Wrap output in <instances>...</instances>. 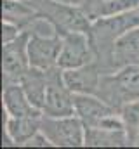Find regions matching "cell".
I'll return each instance as SVG.
<instances>
[{
    "label": "cell",
    "instance_id": "20",
    "mask_svg": "<svg viewBox=\"0 0 139 149\" xmlns=\"http://www.w3.org/2000/svg\"><path fill=\"white\" fill-rule=\"evenodd\" d=\"M84 2H85V0H75V3H77V5H82Z\"/></svg>",
    "mask_w": 139,
    "mask_h": 149
},
{
    "label": "cell",
    "instance_id": "2",
    "mask_svg": "<svg viewBox=\"0 0 139 149\" xmlns=\"http://www.w3.org/2000/svg\"><path fill=\"white\" fill-rule=\"evenodd\" d=\"M37 12L47 17L58 30L59 35L68 31H87L91 30L92 21L85 10L68 0H28Z\"/></svg>",
    "mask_w": 139,
    "mask_h": 149
},
{
    "label": "cell",
    "instance_id": "14",
    "mask_svg": "<svg viewBox=\"0 0 139 149\" xmlns=\"http://www.w3.org/2000/svg\"><path fill=\"white\" fill-rule=\"evenodd\" d=\"M80 7L85 10L89 19L94 21L99 17L115 16V14H122V12L138 9L139 0H85Z\"/></svg>",
    "mask_w": 139,
    "mask_h": 149
},
{
    "label": "cell",
    "instance_id": "8",
    "mask_svg": "<svg viewBox=\"0 0 139 149\" xmlns=\"http://www.w3.org/2000/svg\"><path fill=\"white\" fill-rule=\"evenodd\" d=\"M61 35H30L28 40V59L30 66L49 71L58 66L59 52H61Z\"/></svg>",
    "mask_w": 139,
    "mask_h": 149
},
{
    "label": "cell",
    "instance_id": "13",
    "mask_svg": "<svg viewBox=\"0 0 139 149\" xmlns=\"http://www.w3.org/2000/svg\"><path fill=\"white\" fill-rule=\"evenodd\" d=\"M131 141L125 130L85 127V148H129Z\"/></svg>",
    "mask_w": 139,
    "mask_h": 149
},
{
    "label": "cell",
    "instance_id": "17",
    "mask_svg": "<svg viewBox=\"0 0 139 149\" xmlns=\"http://www.w3.org/2000/svg\"><path fill=\"white\" fill-rule=\"evenodd\" d=\"M122 120H124V127H125V134L131 141V146H138L139 144V101L125 104L122 109Z\"/></svg>",
    "mask_w": 139,
    "mask_h": 149
},
{
    "label": "cell",
    "instance_id": "4",
    "mask_svg": "<svg viewBox=\"0 0 139 149\" xmlns=\"http://www.w3.org/2000/svg\"><path fill=\"white\" fill-rule=\"evenodd\" d=\"M40 132L49 139L52 148H82V146H85V127L77 114H70V116L42 114Z\"/></svg>",
    "mask_w": 139,
    "mask_h": 149
},
{
    "label": "cell",
    "instance_id": "19",
    "mask_svg": "<svg viewBox=\"0 0 139 149\" xmlns=\"http://www.w3.org/2000/svg\"><path fill=\"white\" fill-rule=\"evenodd\" d=\"M25 148H52V144L49 142V139L42 132H38V134H35L33 137L25 144Z\"/></svg>",
    "mask_w": 139,
    "mask_h": 149
},
{
    "label": "cell",
    "instance_id": "5",
    "mask_svg": "<svg viewBox=\"0 0 139 149\" xmlns=\"http://www.w3.org/2000/svg\"><path fill=\"white\" fill-rule=\"evenodd\" d=\"M75 94L70 90L63 78V70L59 66L47 71V90L42 106V114L45 116H70L75 114Z\"/></svg>",
    "mask_w": 139,
    "mask_h": 149
},
{
    "label": "cell",
    "instance_id": "21",
    "mask_svg": "<svg viewBox=\"0 0 139 149\" xmlns=\"http://www.w3.org/2000/svg\"><path fill=\"white\" fill-rule=\"evenodd\" d=\"M68 2H73V3H75V0H68Z\"/></svg>",
    "mask_w": 139,
    "mask_h": 149
},
{
    "label": "cell",
    "instance_id": "12",
    "mask_svg": "<svg viewBox=\"0 0 139 149\" xmlns=\"http://www.w3.org/2000/svg\"><path fill=\"white\" fill-rule=\"evenodd\" d=\"M139 64V26L125 31L117 38L113 47V68L115 71L125 64Z\"/></svg>",
    "mask_w": 139,
    "mask_h": 149
},
{
    "label": "cell",
    "instance_id": "11",
    "mask_svg": "<svg viewBox=\"0 0 139 149\" xmlns=\"http://www.w3.org/2000/svg\"><path fill=\"white\" fill-rule=\"evenodd\" d=\"M2 108L4 114L7 116H32V114H42V111L33 106V102L28 99L25 88L19 81L16 83H5L2 90Z\"/></svg>",
    "mask_w": 139,
    "mask_h": 149
},
{
    "label": "cell",
    "instance_id": "7",
    "mask_svg": "<svg viewBox=\"0 0 139 149\" xmlns=\"http://www.w3.org/2000/svg\"><path fill=\"white\" fill-rule=\"evenodd\" d=\"M28 40L30 33L23 31L19 37L9 43H4L2 49V80L5 83H16L28 71Z\"/></svg>",
    "mask_w": 139,
    "mask_h": 149
},
{
    "label": "cell",
    "instance_id": "15",
    "mask_svg": "<svg viewBox=\"0 0 139 149\" xmlns=\"http://www.w3.org/2000/svg\"><path fill=\"white\" fill-rule=\"evenodd\" d=\"M38 16L37 9L28 0H2V21L18 24L23 31Z\"/></svg>",
    "mask_w": 139,
    "mask_h": 149
},
{
    "label": "cell",
    "instance_id": "9",
    "mask_svg": "<svg viewBox=\"0 0 139 149\" xmlns=\"http://www.w3.org/2000/svg\"><path fill=\"white\" fill-rule=\"evenodd\" d=\"M101 76H103V70L96 61L78 68L63 70L65 83L73 94H98Z\"/></svg>",
    "mask_w": 139,
    "mask_h": 149
},
{
    "label": "cell",
    "instance_id": "18",
    "mask_svg": "<svg viewBox=\"0 0 139 149\" xmlns=\"http://www.w3.org/2000/svg\"><path fill=\"white\" fill-rule=\"evenodd\" d=\"M21 33H23V30L18 24H12L9 21H2V45L16 40Z\"/></svg>",
    "mask_w": 139,
    "mask_h": 149
},
{
    "label": "cell",
    "instance_id": "10",
    "mask_svg": "<svg viewBox=\"0 0 139 149\" xmlns=\"http://www.w3.org/2000/svg\"><path fill=\"white\" fill-rule=\"evenodd\" d=\"M40 120L42 114H32V116H7L4 123L5 139L12 146H25L35 134L40 132Z\"/></svg>",
    "mask_w": 139,
    "mask_h": 149
},
{
    "label": "cell",
    "instance_id": "6",
    "mask_svg": "<svg viewBox=\"0 0 139 149\" xmlns=\"http://www.w3.org/2000/svg\"><path fill=\"white\" fill-rule=\"evenodd\" d=\"M61 40L63 43L58 59V66L61 70L78 68L96 61L92 42L87 31H68L61 35Z\"/></svg>",
    "mask_w": 139,
    "mask_h": 149
},
{
    "label": "cell",
    "instance_id": "1",
    "mask_svg": "<svg viewBox=\"0 0 139 149\" xmlns=\"http://www.w3.org/2000/svg\"><path fill=\"white\" fill-rule=\"evenodd\" d=\"M96 95L118 111L125 104L139 101V64H125L113 73H103Z\"/></svg>",
    "mask_w": 139,
    "mask_h": 149
},
{
    "label": "cell",
    "instance_id": "16",
    "mask_svg": "<svg viewBox=\"0 0 139 149\" xmlns=\"http://www.w3.org/2000/svg\"><path fill=\"white\" fill-rule=\"evenodd\" d=\"M19 83L25 88L28 99L33 102V106H37L42 111L44 99H45V90H47V71L30 66L28 71L21 76Z\"/></svg>",
    "mask_w": 139,
    "mask_h": 149
},
{
    "label": "cell",
    "instance_id": "3",
    "mask_svg": "<svg viewBox=\"0 0 139 149\" xmlns=\"http://www.w3.org/2000/svg\"><path fill=\"white\" fill-rule=\"evenodd\" d=\"M75 114L84 127H99L111 130H125L122 114L96 94H75Z\"/></svg>",
    "mask_w": 139,
    "mask_h": 149
}]
</instances>
